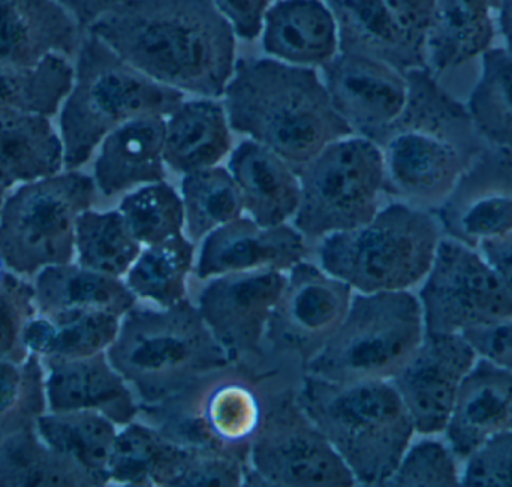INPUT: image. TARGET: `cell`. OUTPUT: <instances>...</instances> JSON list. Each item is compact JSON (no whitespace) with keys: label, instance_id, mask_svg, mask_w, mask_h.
I'll return each mask as SVG.
<instances>
[{"label":"cell","instance_id":"35","mask_svg":"<svg viewBox=\"0 0 512 487\" xmlns=\"http://www.w3.org/2000/svg\"><path fill=\"white\" fill-rule=\"evenodd\" d=\"M74 81V65L63 56H50L36 65L0 62V108L53 117L59 113Z\"/></svg>","mask_w":512,"mask_h":487},{"label":"cell","instance_id":"34","mask_svg":"<svg viewBox=\"0 0 512 487\" xmlns=\"http://www.w3.org/2000/svg\"><path fill=\"white\" fill-rule=\"evenodd\" d=\"M194 243L183 234L147 246L126 273V285L140 297L170 308L186 297V281L194 264Z\"/></svg>","mask_w":512,"mask_h":487},{"label":"cell","instance_id":"22","mask_svg":"<svg viewBox=\"0 0 512 487\" xmlns=\"http://www.w3.org/2000/svg\"><path fill=\"white\" fill-rule=\"evenodd\" d=\"M83 36L56 0H0V62L30 66L50 56L72 59Z\"/></svg>","mask_w":512,"mask_h":487},{"label":"cell","instance_id":"13","mask_svg":"<svg viewBox=\"0 0 512 487\" xmlns=\"http://www.w3.org/2000/svg\"><path fill=\"white\" fill-rule=\"evenodd\" d=\"M251 485L351 487L355 479L297 401L280 399L265 410L249 452Z\"/></svg>","mask_w":512,"mask_h":487},{"label":"cell","instance_id":"17","mask_svg":"<svg viewBox=\"0 0 512 487\" xmlns=\"http://www.w3.org/2000/svg\"><path fill=\"white\" fill-rule=\"evenodd\" d=\"M285 285L282 272L254 270L219 276L204 288L198 312L231 362L258 350Z\"/></svg>","mask_w":512,"mask_h":487},{"label":"cell","instance_id":"10","mask_svg":"<svg viewBox=\"0 0 512 487\" xmlns=\"http://www.w3.org/2000/svg\"><path fill=\"white\" fill-rule=\"evenodd\" d=\"M300 206L294 225L303 236L327 237L367 224L385 189L382 149L366 137L328 144L298 171Z\"/></svg>","mask_w":512,"mask_h":487},{"label":"cell","instance_id":"23","mask_svg":"<svg viewBox=\"0 0 512 487\" xmlns=\"http://www.w3.org/2000/svg\"><path fill=\"white\" fill-rule=\"evenodd\" d=\"M165 119L137 117L111 131L98 147L93 165L96 189L111 198L165 179Z\"/></svg>","mask_w":512,"mask_h":487},{"label":"cell","instance_id":"44","mask_svg":"<svg viewBox=\"0 0 512 487\" xmlns=\"http://www.w3.org/2000/svg\"><path fill=\"white\" fill-rule=\"evenodd\" d=\"M460 471L450 446L426 440L406 450L385 486H457Z\"/></svg>","mask_w":512,"mask_h":487},{"label":"cell","instance_id":"33","mask_svg":"<svg viewBox=\"0 0 512 487\" xmlns=\"http://www.w3.org/2000/svg\"><path fill=\"white\" fill-rule=\"evenodd\" d=\"M120 320L108 312L51 318L36 314L27 327V348L41 360L83 359L105 353L119 333Z\"/></svg>","mask_w":512,"mask_h":487},{"label":"cell","instance_id":"53","mask_svg":"<svg viewBox=\"0 0 512 487\" xmlns=\"http://www.w3.org/2000/svg\"><path fill=\"white\" fill-rule=\"evenodd\" d=\"M6 270L8 269H6L5 263H3L2 257H0V278H2L3 273H5Z\"/></svg>","mask_w":512,"mask_h":487},{"label":"cell","instance_id":"9","mask_svg":"<svg viewBox=\"0 0 512 487\" xmlns=\"http://www.w3.org/2000/svg\"><path fill=\"white\" fill-rule=\"evenodd\" d=\"M95 180L65 170L17 186L0 209V257L23 278L51 266L72 263L75 228L96 200Z\"/></svg>","mask_w":512,"mask_h":487},{"label":"cell","instance_id":"48","mask_svg":"<svg viewBox=\"0 0 512 487\" xmlns=\"http://www.w3.org/2000/svg\"><path fill=\"white\" fill-rule=\"evenodd\" d=\"M399 26L409 38L426 48V36L435 15L438 0H384Z\"/></svg>","mask_w":512,"mask_h":487},{"label":"cell","instance_id":"46","mask_svg":"<svg viewBox=\"0 0 512 487\" xmlns=\"http://www.w3.org/2000/svg\"><path fill=\"white\" fill-rule=\"evenodd\" d=\"M478 356L512 371V318L489 327L463 333Z\"/></svg>","mask_w":512,"mask_h":487},{"label":"cell","instance_id":"3","mask_svg":"<svg viewBox=\"0 0 512 487\" xmlns=\"http://www.w3.org/2000/svg\"><path fill=\"white\" fill-rule=\"evenodd\" d=\"M224 95L231 129L264 144L297 173L328 144L354 134L312 68L239 60Z\"/></svg>","mask_w":512,"mask_h":487},{"label":"cell","instance_id":"4","mask_svg":"<svg viewBox=\"0 0 512 487\" xmlns=\"http://www.w3.org/2000/svg\"><path fill=\"white\" fill-rule=\"evenodd\" d=\"M295 401L360 485L385 486L415 434L391 381L333 383L307 375Z\"/></svg>","mask_w":512,"mask_h":487},{"label":"cell","instance_id":"25","mask_svg":"<svg viewBox=\"0 0 512 487\" xmlns=\"http://www.w3.org/2000/svg\"><path fill=\"white\" fill-rule=\"evenodd\" d=\"M265 53L289 65L324 66L339 54L336 21L321 0H279L262 23Z\"/></svg>","mask_w":512,"mask_h":487},{"label":"cell","instance_id":"38","mask_svg":"<svg viewBox=\"0 0 512 487\" xmlns=\"http://www.w3.org/2000/svg\"><path fill=\"white\" fill-rule=\"evenodd\" d=\"M182 201L186 231L192 240L206 239L216 228L240 218L245 210L233 174L218 165L185 174Z\"/></svg>","mask_w":512,"mask_h":487},{"label":"cell","instance_id":"6","mask_svg":"<svg viewBox=\"0 0 512 487\" xmlns=\"http://www.w3.org/2000/svg\"><path fill=\"white\" fill-rule=\"evenodd\" d=\"M185 96L147 77L86 32L75 54L74 81L59 110L65 170H78L99 144L129 120L170 116Z\"/></svg>","mask_w":512,"mask_h":487},{"label":"cell","instance_id":"54","mask_svg":"<svg viewBox=\"0 0 512 487\" xmlns=\"http://www.w3.org/2000/svg\"><path fill=\"white\" fill-rule=\"evenodd\" d=\"M490 3H492L493 8L498 9L499 0H490Z\"/></svg>","mask_w":512,"mask_h":487},{"label":"cell","instance_id":"27","mask_svg":"<svg viewBox=\"0 0 512 487\" xmlns=\"http://www.w3.org/2000/svg\"><path fill=\"white\" fill-rule=\"evenodd\" d=\"M36 314L51 318L75 312H108L122 318L137 296L122 278L68 263L41 270L33 281Z\"/></svg>","mask_w":512,"mask_h":487},{"label":"cell","instance_id":"49","mask_svg":"<svg viewBox=\"0 0 512 487\" xmlns=\"http://www.w3.org/2000/svg\"><path fill=\"white\" fill-rule=\"evenodd\" d=\"M478 251L495 270L512 302V228L502 236L481 243Z\"/></svg>","mask_w":512,"mask_h":487},{"label":"cell","instance_id":"20","mask_svg":"<svg viewBox=\"0 0 512 487\" xmlns=\"http://www.w3.org/2000/svg\"><path fill=\"white\" fill-rule=\"evenodd\" d=\"M444 432L463 462L487 441L512 432V371L484 357L477 360L460 384Z\"/></svg>","mask_w":512,"mask_h":487},{"label":"cell","instance_id":"15","mask_svg":"<svg viewBox=\"0 0 512 487\" xmlns=\"http://www.w3.org/2000/svg\"><path fill=\"white\" fill-rule=\"evenodd\" d=\"M477 357L463 333H424L417 353L391 380L415 432L438 435L445 431L460 384Z\"/></svg>","mask_w":512,"mask_h":487},{"label":"cell","instance_id":"50","mask_svg":"<svg viewBox=\"0 0 512 487\" xmlns=\"http://www.w3.org/2000/svg\"><path fill=\"white\" fill-rule=\"evenodd\" d=\"M56 2L75 18L81 29L87 30L98 18L122 0H56Z\"/></svg>","mask_w":512,"mask_h":487},{"label":"cell","instance_id":"8","mask_svg":"<svg viewBox=\"0 0 512 487\" xmlns=\"http://www.w3.org/2000/svg\"><path fill=\"white\" fill-rule=\"evenodd\" d=\"M424 333L420 300L409 291L358 294L306 368L333 383L391 381L417 353Z\"/></svg>","mask_w":512,"mask_h":487},{"label":"cell","instance_id":"12","mask_svg":"<svg viewBox=\"0 0 512 487\" xmlns=\"http://www.w3.org/2000/svg\"><path fill=\"white\" fill-rule=\"evenodd\" d=\"M426 333H465L511 320L512 302L478 249L442 237L420 293Z\"/></svg>","mask_w":512,"mask_h":487},{"label":"cell","instance_id":"37","mask_svg":"<svg viewBox=\"0 0 512 487\" xmlns=\"http://www.w3.org/2000/svg\"><path fill=\"white\" fill-rule=\"evenodd\" d=\"M141 254V243L120 210L81 213L75 228V257L80 266L122 278Z\"/></svg>","mask_w":512,"mask_h":487},{"label":"cell","instance_id":"28","mask_svg":"<svg viewBox=\"0 0 512 487\" xmlns=\"http://www.w3.org/2000/svg\"><path fill=\"white\" fill-rule=\"evenodd\" d=\"M65 170L59 128L50 116L0 108V185L5 189Z\"/></svg>","mask_w":512,"mask_h":487},{"label":"cell","instance_id":"11","mask_svg":"<svg viewBox=\"0 0 512 487\" xmlns=\"http://www.w3.org/2000/svg\"><path fill=\"white\" fill-rule=\"evenodd\" d=\"M225 369L164 402L171 408V422L162 432L171 440L207 447L246 465L267 408L252 381Z\"/></svg>","mask_w":512,"mask_h":487},{"label":"cell","instance_id":"47","mask_svg":"<svg viewBox=\"0 0 512 487\" xmlns=\"http://www.w3.org/2000/svg\"><path fill=\"white\" fill-rule=\"evenodd\" d=\"M271 0H213L218 11L227 18L236 36L252 41L261 33L264 15Z\"/></svg>","mask_w":512,"mask_h":487},{"label":"cell","instance_id":"19","mask_svg":"<svg viewBox=\"0 0 512 487\" xmlns=\"http://www.w3.org/2000/svg\"><path fill=\"white\" fill-rule=\"evenodd\" d=\"M304 236L286 224L264 227L252 218L234 219L204 239L197 276L215 278L254 270H291L306 257Z\"/></svg>","mask_w":512,"mask_h":487},{"label":"cell","instance_id":"7","mask_svg":"<svg viewBox=\"0 0 512 487\" xmlns=\"http://www.w3.org/2000/svg\"><path fill=\"white\" fill-rule=\"evenodd\" d=\"M442 237L433 212L393 203L367 224L325 237L319 257L325 272L361 294L408 291L429 275Z\"/></svg>","mask_w":512,"mask_h":487},{"label":"cell","instance_id":"24","mask_svg":"<svg viewBox=\"0 0 512 487\" xmlns=\"http://www.w3.org/2000/svg\"><path fill=\"white\" fill-rule=\"evenodd\" d=\"M339 36V53L379 60L397 71L427 68L426 48L406 35L384 0H325Z\"/></svg>","mask_w":512,"mask_h":487},{"label":"cell","instance_id":"45","mask_svg":"<svg viewBox=\"0 0 512 487\" xmlns=\"http://www.w3.org/2000/svg\"><path fill=\"white\" fill-rule=\"evenodd\" d=\"M463 486H512V432L487 441L465 461L460 474Z\"/></svg>","mask_w":512,"mask_h":487},{"label":"cell","instance_id":"14","mask_svg":"<svg viewBox=\"0 0 512 487\" xmlns=\"http://www.w3.org/2000/svg\"><path fill=\"white\" fill-rule=\"evenodd\" d=\"M352 288L313 264H295L265 338L283 354L309 363L333 338L352 303Z\"/></svg>","mask_w":512,"mask_h":487},{"label":"cell","instance_id":"39","mask_svg":"<svg viewBox=\"0 0 512 487\" xmlns=\"http://www.w3.org/2000/svg\"><path fill=\"white\" fill-rule=\"evenodd\" d=\"M246 468L242 462L197 444L168 441L155 473L152 486L192 487L245 485Z\"/></svg>","mask_w":512,"mask_h":487},{"label":"cell","instance_id":"2","mask_svg":"<svg viewBox=\"0 0 512 487\" xmlns=\"http://www.w3.org/2000/svg\"><path fill=\"white\" fill-rule=\"evenodd\" d=\"M405 78V107L376 144L384 155L385 188L432 212L489 144L475 129L466 104L429 69H411Z\"/></svg>","mask_w":512,"mask_h":487},{"label":"cell","instance_id":"5","mask_svg":"<svg viewBox=\"0 0 512 487\" xmlns=\"http://www.w3.org/2000/svg\"><path fill=\"white\" fill-rule=\"evenodd\" d=\"M108 362L146 405L164 404L230 357L188 300L170 308H134L120 320Z\"/></svg>","mask_w":512,"mask_h":487},{"label":"cell","instance_id":"26","mask_svg":"<svg viewBox=\"0 0 512 487\" xmlns=\"http://www.w3.org/2000/svg\"><path fill=\"white\" fill-rule=\"evenodd\" d=\"M230 173L243 207L259 225L274 227L294 218L300 206V177L276 152L258 141H245L231 155Z\"/></svg>","mask_w":512,"mask_h":487},{"label":"cell","instance_id":"18","mask_svg":"<svg viewBox=\"0 0 512 487\" xmlns=\"http://www.w3.org/2000/svg\"><path fill=\"white\" fill-rule=\"evenodd\" d=\"M334 110L373 143L400 116L406 102L405 74L387 63L357 54H337L322 66Z\"/></svg>","mask_w":512,"mask_h":487},{"label":"cell","instance_id":"52","mask_svg":"<svg viewBox=\"0 0 512 487\" xmlns=\"http://www.w3.org/2000/svg\"><path fill=\"white\" fill-rule=\"evenodd\" d=\"M5 191H6V189L3 188L2 185H0V209H2L3 200H5V197H6Z\"/></svg>","mask_w":512,"mask_h":487},{"label":"cell","instance_id":"41","mask_svg":"<svg viewBox=\"0 0 512 487\" xmlns=\"http://www.w3.org/2000/svg\"><path fill=\"white\" fill-rule=\"evenodd\" d=\"M119 210L141 245L179 236L185 227L182 197L164 180L135 189L123 198Z\"/></svg>","mask_w":512,"mask_h":487},{"label":"cell","instance_id":"32","mask_svg":"<svg viewBox=\"0 0 512 487\" xmlns=\"http://www.w3.org/2000/svg\"><path fill=\"white\" fill-rule=\"evenodd\" d=\"M116 426L95 411H47L36 422V431L51 449L84 468L99 486H105L110 483L108 464L117 437Z\"/></svg>","mask_w":512,"mask_h":487},{"label":"cell","instance_id":"1","mask_svg":"<svg viewBox=\"0 0 512 487\" xmlns=\"http://www.w3.org/2000/svg\"><path fill=\"white\" fill-rule=\"evenodd\" d=\"M86 32L182 93L218 98L236 68V33L213 0H122Z\"/></svg>","mask_w":512,"mask_h":487},{"label":"cell","instance_id":"51","mask_svg":"<svg viewBox=\"0 0 512 487\" xmlns=\"http://www.w3.org/2000/svg\"><path fill=\"white\" fill-rule=\"evenodd\" d=\"M498 29L504 39V47L512 51V0H499L498 9Z\"/></svg>","mask_w":512,"mask_h":487},{"label":"cell","instance_id":"16","mask_svg":"<svg viewBox=\"0 0 512 487\" xmlns=\"http://www.w3.org/2000/svg\"><path fill=\"white\" fill-rule=\"evenodd\" d=\"M445 237L478 249L512 228V149L487 146L432 210Z\"/></svg>","mask_w":512,"mask_h":487},{"label":"cell","instance_id":"43","mask_svg":"<svg viewBox=\"0 0 512 487\" xmlns=\"http://www.w3.org/2000/svg\"><path fill=\"white\" fill-rule=\"evenodd\" d=\"M35 317L33 284L6 270L0 278V362H23L30 356L26 333Z\"/></svg>","mask_w":512,"mask_h":487},{"label":"cell","instance_id":"29","mask_svg":"<svg viewBox=\"0 0 512 487\" xmlns=\"http://www.w3.org/2000/svg\"><path fill=\"white\" fill-rule=\"evenodd\" d=\"M490 0H438L426 36V65L435 77L481 57L496 35Z\"/></svg>","mask_w":512,"mask_h":487},{"label":"cell","instance_id":"42","mask_svg":"<svg viewBox=\"0 0 512 487\" xmlns=\"http://www.w3.org/2000/svg\"><path fill=\"white\" fill-rule=\"evenodd\" d=\"M170 438L161 429L131 422L117 432L108 464L110 482L123 486H152L156 465Z\"/></svg>","mask_w":512,"mask_h":487},{"label":"cell","instance_id":"36","mask_svg":"<svg viewBox=\"0 0 512 487\" xmlns=\"http://www.w3.org/2000/svg\"><path fill=\"white\" fill-rule=\"evenodd\" d=\"M466 108L486 144L512 149V51L492 47L481 56V75Z\"/></svg>","mask_w":512,"mask_h":487},{"label":"cell","instance_id":"40","mask_svg":"<svg viewBox=\"0 0 512 487\" xmlns=\"http://www.w3.org/2000/svg\"><path fill=\"white\" fill-rule=\"evenodd\" d=\"M47 411L41 357L30 353L23 362H0V438L33 428Z\"/></svg>","mask_w":512,"mask_h":487},{"label":"cell","instance_id":"31","mask_svg":"<svg viewBox=\"0 0 512 487\" xmlns=\"http://www.w3.org/2000/svg\"><path fill=\"white\" fill-rule=\"evenodd\" d=\"M93 487L95 477L51 449L36 426L0 438V487Z\"/></svg>","mask_w":512,"mask_h":487},{"label":"cell","instance_id":"30","mask_svg":"<svg viewBox=\"0 0 512 487\" xmlns=\"http://www.w3.org/2000/svg\"><path fill=\"white\" fill-rule=\"evenodd\" d=\"M230 129L224 105L183 101L165 120V164L182 174L216 167L230 152Z\"/></svg>","mask_w":512,"mask_h":487},{"label":"cell","instance_id":"21","mask_svg":"<svg viewBox=\"0 0 512 487\" xmlns=\"http://www.w3.org/2000/svg\"><path fill=\"white\" fill-rule=\"evenodd\" d=\"M48 411H95L114 425L134 422V393L108 362L107 353L83 359L42 360Z\"/></svg>","mask_w":512,"mask_h":487}]
</instances>
